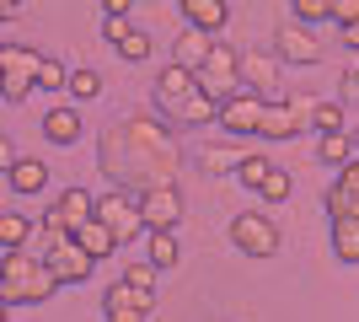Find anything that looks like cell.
Masks as SVG:
<instances>
[{"label":"cell","mask_w":359,"mask_h":322,"mask_svg":"<svg viewBox=\"0 0 359 322\" xmlns=\"http://www.w3.org/2000/svg\"><path fill=\"white\" fill-rule=\"evenodd\" d=\"M177 161L182 156L172 123H161L156 113H118L97 135V167L123 194H150L161 183H177Z\"/></svg>","instance_id":"1"},{"label":"cell","mask_w":359,"mask_h":322,"mask_svg":"<svg viewBox=\"0 0 359 322\" xmlns=\"http://www.w3.org/2000/svg\"><path fill=\"white\" fill-rule=\"evenodd\" d=\"M60 290V279H54V269H48L43 253H6L0 258V307H38V301H48V295Z\"/></svg>","instance_id":"2"},{"label":"cell","mask_w":359,"mask_h":322,"mask_svg":"<svg viewBox=\"0 0 359 322\" xmlns=\"http://www.w3.org/2000/svg\"><path fill=\"white\" fill-rule=\"evenodd\" d=\"M38 70H43V54L27 43H0V97L6 102H27V92L38 86Z\"/></svg>","instance_id":"3"},{"label":"cell","mask_w":359,"mask_h":322,"mask_svg":"<svg viewBox=\"0 0 359 322\" xmlns=\"http://www.w3.org/2000/svg\"><path fill=\"white\" fill-rule=\"evenodd\" d=\"M97 220H102V226L118 236V247H129L140 231H145L140 194H123V188H107V194H97Z\"/></svg>","instance_id":"4"},{"label":"cell","mask_w":359,"mask_h":322,"mask_svg":"<svg viewBox=\"0 0 359 322\" xmlns=\"http://www.w3.org/2000/svg\"><path fill=\"white\" fill-rule=\"evenodd\" d=\"M231 247L247 253V258H273V253H279V226L257 210H241L236 220H231Z\"/></svg>","instance_id":"5"},{"label":"cell","mask_w":359,"mask_h":322,"mask_svg":"<svg viewBox=\"0 0 359 322\" xmlns=\"http://www.w3.org/2000/svg\"><path fill=\"white\" fill-rule=\"evenodd\" d=\"M198 86H204L215 102H231V97L241 92V54H236L231 43H215L210 65L198 70Z\"/></svg>","instance_id":"6"},{"label":"cell","mask_w":359,"mask_h":322,"mask_svg":"<svg viewBox=\"0 0 359 322\" xmlns=\"http://www.w3.org/2000/svg\"><path fill=\"white\" fill-rule=\"evenodd\" d=\"M263 113H269V97H257V92H236L231 102H220V129H225L231 140L263 135Z\"/></svg>","instance_id":"7"},{"label":"cell","mask_w":359,"mask_h":322,"mask_svg":"<svg viewBox=\"0 0 359 322\" xmlns=\"http://www.w3.org/2000/svg\"><path fill=\"white\" fill-rule=\"evenodd\" d=\"M43 220H48V226H65V231L75 236L81 226H91V220H97V194H86V188H65L60 199L43 210Z\"/></svg>","instance_id":"8"},{"label":"cell","mask_w":359,"mask_h":322,"mask_svg":"<svg viewBox=\"0 0 359 322\" xmlns=\"http://www.w3.org/2000/svg\"><path fill=\"white\" fill-rule=\"evenodd\" d=\"M194 92H198V76H194V70H182V65H166L161 76H156V113L172 123V113H177V107L188 102Z\"/></svg>","instance_id":"9"},{"label":"cell","mask_w":359,"mask_h":322,"mask_svg":"<svg viewBox=\"0 0 359 322\" xmlns=\"http://www.w3.org/2000/svg\"><path fill=\"white\" fill-rule=\"evenodd\" d=\"M273 54L285 65H316L322 60V38L311 27H300V22H285V27L273 32Z\"/></svg>","instance_id":"10"},{"label":"cell","mask_w":359,"mask_h":322,"mask_svg":"<svg viewBox=\"0 0 359 322\" xmlns=\"http://www.w3.org/2000/svg\"><path fill=\"white\" fill-rule=\"evenodd\" d=\"M140 210H145V231H177V220H182L177 183H161V188H150V194H140Z\"/></svg>","instance_id":"11"},{"label":"cell","mask_w":359,"mask_h":322,"mask_svg":"<svg viewBox=\"0 0 359 322\" xmlns=\"http://www.w3.org/2000/svg\"><path fill=\"white\" fill-rule=\"evenodd\" d=\"M48 269H54V279H60V285H86V279L97 274V258H91L86 247L70 236L65 247H54V253H48Z\"/></svg>","instance_id":"12"},{"label":"cell","mask_w":359,"mask_h":322,"mask_svg":"<svg viewBox=\"0 0 359 322\" xmlns=\"http://www.w3.org/2000/svg\"><path fill=\"white\" fill-rule=\"evenodd\" d=\"M215 43H220V38H210V32H198V27H182L177 43H172V65H182V70H194V76H198V70L210 65Z\"/></svg>","instance_id":"13"},{"label":"cell","mask_w":359,"mask_h":322,"mask_svg":"<svg viewBox=\"0 0 359 322\" xmlns=\"http://www.w3.org/2000/svg\"><path fill=\"white\" fill-rule=\"evenodd\" d=\"M322 204H327L332 220H359V161L344 167V177L327 188V199H322Z\"/></svg>","instance_id":"14"},{"label":"cell","mask_w":359,"mask_h":322,"mask_svg":"<svg viewBox=\"0 0 359 322\" xmlns=\"http://www.w3.org/2000/svg\"><path fill=\"white\" fill-rule=\"evenodd\" d=\"M247 145L241 140H204L198 145V167L204 172H241V161H247Z\"/></svg>","instance_id":"15"},{"label":"cell","mask_w":359,"mask_h":322,"mask_svg":"<svg viewBox=\"0 0 359 322\" xmlns=\"http://www.w3.org/2000/svg\"><path fill=\"white\" fill-rule=\"evenodd\" d=\"M118 290H123L129 307L150 311V307H156V269H150V263H129V269L118 274Z\"/></svg>","instance_id":"16"},{"label":"cell","mask_w":359,"mask_h":322,"mask_svg":"<svg viewBox=\"0 0 359 322\" xmlns=\"http://www.w3.org/2000/svg\"><path fill=\"white\" fill-rule=\"evenodd\" d=\"M177 11H182V22L188 27H198V32H220L225 27V16H231V6L225 0H177Z\"/></svg>","instance_id":"17"},{"label":"cell","mask_w":359,"mask_h":322,"mask_svg":"<svg viewBox=\"0 0 359 322\" xmlns=\"http://www.w3.org/2000/svg\"><path fill=\"white\" fill-rule=\"evenodd\" d=\"M300 129H306V119L295 113V102H269V113H263V135H257V140H273V145H279V140H295Z\"/></svg>","instance_id":"18"},{"label":"cell","mask_w":359,"mask_h":322,"mask_svg":"<svg viewBox=\"0 0 359 322\" xmlns=\"http://www.w3.org/2000/svg\"><path fill=\"white\" fill-rule=\"evenodd\" d=\"M273 76H279V54H241V81H247V92L269 97ZM269 102H273V97H269Z\"/></svg>","instance_id":"19"},{"label":"cell","mask_w":359,"mask_h":322,"mask_svg":"<svg viewBox=\"0 0 359 322\" xmlns=\"http://www.w3.org/2000/svg\"><path fill=\"white\" fill-rule=\"evenodd\" d=\"M6 183H11V194H22V199H27V194H43L48 188V161L43 156H22V161L6 172Z\"/></svg>","instance_id":"20"},{"label":"cell","mask_w":359,"mask_h":322,"mask_svg":"<svg viewBox=\"0 0 359 322\" xmlns=\"http://www.w3.org/2000/svg\"><path fill=\"white\" fill-rule=\"evenodd\" d=\"M172 123H182V129H204V123H220V102H215V97L198 86V92L188 97L177 113H172Z\"/></svg>","instance_id":"21"},{"label":"cell","mask_w":359,"mask_h":322,"mask_svg":"<svg viewBox=\"0 0 359 322\" xmlns=\"http://www.w3.org/2000/svg\"><path fill=\"white\" fill-rule=\"evenodd\" d=\"M43 135L54 140V145H75V140H81V113H75L70 102L48 107V113H43Z\"/></svg>","instance_id":"22"},{"label":"cell","mask_w":359,"mask_h":322,"mask_svg":"<svg viewBox=\"0 0 359 322\" xmlns=\"http://www.w3.org/2000/svg\"><path fill=\"white\" fill-rule=\"evenodd\" d=\"M316 161H327V167H354L359 161L354 135H322L316 140Z\"/></svg>","instance_id":"23"},{"label":"cell","mask_w":359,"mask_h":322,"mask_svg":"<svg viewBox=\"0 0 359 322\" xmlns=\"http://www.w3.org/2000/svg\"><path fill=\"white\" fill-rule=\"evenodd\" d=\"M75 242L86 247V253H91V258H97V263L118 253V236H113V231H107L102 220H91V226H81V231H75Z\"/></svg>","instance_id":"24"},{"label":"cell","mask_w":359,"mask_h":322,"mask_svg":"<svg viewBox=\"0 0 359 322\" xmlns=\"http://www.w3.org/2000/svg\"><path fill=\"white\" fill-rule=\"evenodd\" d=\"M182 263V247H177V231H150V269H177Z\"/></svg>","instance_id":"25"},{"label":"cell","mask_w":359,"mask_h":322,"mask_svg":"<svg viewBox=\"0 0 359 322\" xmlns=\"http://www.w3.org/2000/svg\"><path fill=\"white\" fill-rule=\"evenodd\" d=\"M27 236H32V226H27V215H22V210H6V215H0V247H6V253H22Z\"/></svg>","instance_id":"26"},{"label":"cell","mask_w":359,"mask_h":322,"mask_svg":"<svg viewBox=\"0 0 359 322\" xmlns=\"http://www.w3.org/2000/svg\"><path fill=\"white\" fill-rule=\"evenodd\" d=\"M65 92H70L75 102H97V97H102V76H97L91 65H75V70H70V86H65Z\"/></svg>","instance_id":"27"},{"label":"cell","mask_w":359,"mask_h":322,"mask_svg":"<svg viewBox=\"0 0 359 322\" xmlns=\"http://www.w3.org/2000/svg\"><path fill=\"white\" fill-rule=\"evenodd\" d=\"M332 253L344 263H359V220H332Z\"/></svg>","instance_id":"28"},{"label":"cell","mask_w":359,"mask_h":322,"mask_svg":"<svg viewBox=\"0 0 359 322\" xmlns=\"http://www.w3.org/2000/svg\"><path fill=\"white\" fill-rule=\"evenodd\" d=\"M236 177H241V188H252V194H263V183L273 177V161H269L263 151H252L247 161H241V172H236Z\"/></svg>","instance_id":"29"},{"label":"cell","mask_w":359,"mask_h":322,"mask_svg":"<svg viewBox=\"0 0 359 322\" xmlns=\"http://www.w3.org/2000/svg\"><path fill=\"white\" fill-rule=\"evenodd\" d=\"M290 22H300V27L332 22V0H295V6H290Z\"/></svg>","instance_id":"30"},{"label":"cell","mask_w":359,"mask_h":322,"mask_svg":"<svg viewBox=\"0 0 359 322\" xmlns=\"http://www.w3.org/2000/svg\"><path fill=\"white\" fill-rule=\"evenodd\" d=\"M311 123H316V140L322 135H344V102H316Z\"/></svg>","instance_id":"31"},{"label":"cell","mask_w":359,"mask_h":322,"mask_svg":"<svg viewBox=\"0 0 359 322\" xmlns=\"http://www.w3.org/2000/svg\"><path fill=\"white\" fill-rule=\"evenodd\" d=\"M102 317H107V322H145V311L129 307V301H123V290L113 285V290H107V301H102Z\"/></svg>","instance_id":"32"},{"label":"cell","mask_w":359,"mask_h":322,"mask_svg":"<svg viewBox=\"0 0 359 322\" xmlns=\"http://www.w3.org/2000/svg\"><path fill=\"white\" fill-rule=\"evenodd\" d=\"M118 54H123L129 65H145V60H150V32L129 27V32H123V43H118Z\"/></svg>","instance_id":"33"},{"label":"cell","mask_w":359,"mask_h":322,"mask_svg":"<svg viewBox=\"0 0 359 322\" xmlns=\"http://www.w3.org/2000/svg\"><path fill=\"white\" fill-rule=\"evenodd\" d=\"M290 194H295V177H290L285 167H273V177L263 183V194H257V199H269V204H285Z\"/></svg>","instance_id":"34"},{"label":"cell","mask_w":359,"mask_h":322,"mask_svg":"<svg viewBox=\"0 0 359 322\" xmlns=\"http://www.w3.org/2000/svg\"><path fill=\"white\" fill-rule=\"evenodd\" d=\"M38 86L43 92H60V86H70V70H65L54 54H43V70H38Z\"/></svg>","instance_id":"35"},{"label":"cell","mask_w":359,"mask_h":322,"mask_svg":"<svg viewBox=\"0 0 359 322\" xmlns=\"http://www.w3.org/2000/svg\"><path fill=\"white\" fill-rule=\"evenodd\" d=\"M332 22L338 27H359V0H332Z\"/></svg>","instance_id":"36"},{"label":"cell","mask_w":359,"mask_h":322,"mask_svg":"<svg viewBox=\"0 0 359 322\" xmlns=\"http://www.w3.org/2000/svg\"><path fill=\"white\" fill-rule=\"evenodd\" d=\"M123 32H129V22H123V16H107V22H102V38H107L113 48L123 43Z\"/></svg>","instance_id":"37"},{"label":"cell","mask_w":359,"mask_h":322,"mask_svg":"<svg viewBox=\"0 0 359 322\" xmlns=\"http://www.w3.org/2000/svg\"><path fill=\"white\" fill-rule=\"evenodd\" d=\"M16 161H22V156H16V140H11V135H0V167L11 172Z\"/></svg>","instance_id":"38"},{"label":"cell","mask_w":359,"mask_h":322,"mask_svg":"<svg viewBox=\"0 0 359 322\" xmlns=\"http://www.w3.org/2000/svg\"><path fill=\"white\" fill-rule=\"evenodd\" d=\"M344 102H359V65L344 70Z\"/></svg>","instance_id":"39"},{"label":"cell","mask_w":359,"mask_h":322,"mask_svg":"<svg viewBox=\"0 0 359 322\" xmlns=\"http://www.w3.org/2000/svg\"><path fill=\"white\" fill-rule=\"evenodd\" d=\"M354 145H359V135H354Z\"/></svg>","instance_id":"40"}]
</instances>
